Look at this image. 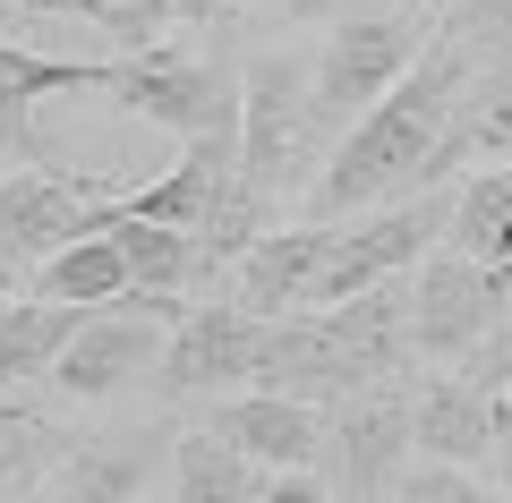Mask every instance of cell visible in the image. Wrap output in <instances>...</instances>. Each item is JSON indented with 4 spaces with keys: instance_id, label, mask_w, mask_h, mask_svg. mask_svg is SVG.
Listing matches in <instances>:
<instances>
[{
    "instance_id": "6da1fadb",
    "label": "cell",
    "mask_w": 512,
    "mask_h": 503,
    "mask_svg": "<svg viewBox=\"0 0 512 503\" xmlns=\"http://www.w3.org/2000/svg\"><path fill=\"white\" fill-rule=\"evenodd\" d=\"M470 52L478 43L461 35V18L444 9L436 35H427V52L393 77V94H376V103L342 128L325 180L308 188V222H350V214H367V205H393V188L419 197L427 162H436L461 94H470Z\"/></svg>"
},
{
    "instance_id": "7a4b0ae2",
    "label": "cell",
    "mask_w": 512,
    "mask_h": 503,
    "mask_svg": "<svg viewBox=\"0 0 512 503\" xmlns=\"http://www.w3.org/2000/svg\"><path fill=\"white\" fill-rule=\"evenodd\" d=\"M333 145L342 137H333L325 103H316V60H299V52L248 60V77H239V180L274 214L282 205H308Z\"/></svg>"
},
{
    "instance_id": "3957f363",
    "label": "cell",
    "mask_w": 512,
    "mask_h": 503,
    "mask_svg": "<svg viewBox=\"0 0 512 503\" xmlns=\"http://www.w3.org/2000/svg\"><path fill=\"white\" fill-rule=\"evenodd\" d=\"M111 103L137 111V120L171 128V137H214V128H239V77L222 69L214 52H188V43H146V52L111 60Z\"/></svg>"
},
{
    "instance_id": "277c9868",
    "label": "cell",
    "mask_w": 512,
    "mask_h": 503,
    "mask_svg": "<svg viewBox=\"0 0 512 503\" xmlns=\"http://www.w3.org/2000/svg\"><path fill=\"white\" fill-rule=\"evenodd\" d=\"M504 307H512V282L495 265H478L461 248H436L410 273V350L436 367L487 359L495 333H504Z\"/></svg>"
},
{
    "instance_id": "5b68a950",
    "label": "cell",
    "mask_w": 512,
    "mask_h": 503,
    "mask_svg": "<svg viewBox=\"0 0 512 503\" xmlns=\"http://www.w3.org/2000/svg\"><path fill=\"white\" fill-rule=\"evenodd\" d=\"M427 9L419 0H393V9H359V18L325 26V52H316V103H325L333 137L359 120L376 94H393V77L427 52Z\"/></svg>"
},
{
    "instance_id": "8992f818",
    "label": "cell",
    "mask_w": 512,
    "mask_h": 503,
    "mask_svg": "<svg viewBox=\"0 0 512 503\" xmlns=\"http://www.w3.org/2000/svg\"><path fill=\"white\" fill-rule=\"evenodd\" d=\"M265 350H274V316H248L239 299H197L180 324H171L163 393H171V401H231V393H256Z\"/></svg>"
},
{
    "instance_id": "52a82bcc",
    "label": "cell",
    "mask_w": 512,
    "mask_h": 503,
    "mask_svg": "<svg viewBox=\"0 0 512 503\" xmlns=\"http://www.w3.org/2000/svg\"><path fill=\"white\" fill-rule=\"evenodd\" d=\"M325 435H333V452H325L333 495L342 503H384L393 486H402V461L419 452L410 444V384L393 376V384H367V393L333 401Z\"/></svg>"
},
{
    "instance_id": "ba28073f",
    "label": "cell",
    "mask_w": 512,
    "mask_h": 503,
    "mask_svg": "<svg viewBox=\"0 0 512 503\" xmlns=\"http://www.w3.org/2000/svg\"><path fill=\"white\" fill-rule=\"evenodd\" d=\"M163 350H171L163 316L94 307L69 333V350L52 359V393L60 401H120V393H137V384H163Z\"/></svg>"
},
{
    "instance_id": "9c48e42d",
    "label": "cell",
    "mask_w": 512,
    "mask_h": 503,
    "mask_svg": "<svg viewBox=\"0 0 512 503\" xmlns=\"http://www.w3.org/2000/svg\"><path fill=\"white\" fill-rule=\"evenodd\" d=\"M94 197H103V188H94L86 171H60V162H18V171H0V299H9V282H18L26 265H43L60 239L86 231Z\"/></svg>"
},
{
    "instance_id": "30bf717a",
    "label": "cell",
    "mask_w": 512,
    "mask_h": 503,
    "mask_svg": "<svg viewBox=\"0 0 512 503\" xmlns=\"http://www.w3.org/2000/svg\"><path fill=\"white\" fill-rule=\"evenodd\" d=\"M171 427H103V435H69L60 469L43 478V503H137L154 495V478L171 469Z\"/></svg>"
},
{
    "instance_id": "8fae6325",
    "label": "cell",
    "mask_w": 512,
    "mask_h": 503,
    "mask_svg": "<svg viewBox=\"0 0 512 503\" xmlns=\"http://www.w3.org/2000/svg\"><path fill=\"white\" fill-rule=\"evenodd\" d=\"M504 410H512V384H495V376H427L410 393V444H419V461L470 469L495 452Z\"/></svg>"
},
{
    "instance_id": "7c38bea8",
    "label": "cell",
    "mask_w": 512,
    "mask_h": 503,
    "mask_svg": "<svg viewBox=\"0 0 512 503\" xmlns=\"http://www.w3.org/2000/svg\"><path fill=\"white\" fill-rule=\"evenodd\" d=\"M325 248H333V222H274V231L231 265V299L248 307V316H308Z\"/></svg>"
},
{
    "instance_id": "4fadbf2b",
    "label": "cell",
    "mask_w": 512,
    "mask_h": 503,
    "mask_svg": "<svg viewBox=\"0 0 512 503\" xmlns=\"http://www.w3.org/2000/svg\"><path fill=\"white\" fill-rule=\"evenodd\" d=\"M205 427H214L222 444H239L248 461H265V469H325V452H333L325 410H308V401H291V393H265V384L214 401Z\"/></svg>"
},
{
    "instance_id": "5bb4252c",
    "label": "cell",
    "mask_w": 512,
    "mask_h": 503,
    "mask_svg": "<svg viewBox=\"0 0 512 503\" xmlns=\"http://www.w3.org/2000/svg\"><path fill=\"white\" fill-rule=\"evenodd\" d=\"M103 86H111V60H43L0 35V145H9V162H43L35 145L43 94H103Z\"/></svg>"
},
{
    "instance_id": "9a60e30c",
    "label": "cell",
    "mask_w": 512,
    "mask_h": 503,
    "mask_svg": "<svg viewBox=\"0 0 512 503\" xmlns=\"http://www.w3.org/2000/svg\"><path fill=\"white\" fill-rule=\"evenodd\" d=\"M478 162H495V171H512V69L478 77L470 94H461L453 128H444L436 162H427V188L461 180V171H478Z\"/></svg>"
},
{
    "instance_id": "2e32d148",
    "label": "cell",
    "mask_w": 512,
    "mask_h": 503,
    "mask_svg": "<svg viewBox=\"0 0 512 503\" xmlns=\"http://www.w3.org/2000/svg\"><path fill=\"white\" fill-rule=\"evenodd\" d=\"M26 290L52 299V307H111V299H128V256H120V239H111L103 222H86L77 239H60V248L26 273Z\"/></svg>"
},
{
    "instance_id": "e0dca14e",
    "label": "cell",
    "mask_w": 512,
    "mask_h": 503,
    "mask_svg": "<svg viewBox=\"0 0 512 503\" xmlns=\"http://www.w3.org/2000/svg\"><path fill=\"white\" fill-rule=\"evenodd\" d=\"M265 478L274 469L248 461L239 444H222L214 427H188L171 444V495L180 503H265Z\"/></svg>"
},
{
    "instance_id": "ac0fdd59",
    "label": "cell",
    "mask_w": 512,
    "mask_h": 503,
    "mask_svg": "<svg viewBox=\"0 0 512 503\" xmlns=\"http://www.w3.org/2000/svg\"><path fill=\"white\" fill-rule=\"evenodd\" d=\"M60 452H69V435H60L52 418L0 393V495H26V486H43V478L60 469Z\"/></svg>"
},
{
    "instance_id": "d6986e66",
    "label": "cell",
    "mask_w": 512,
    "mask_h": 503,
    "mask_svg": "<svg viewBox=\"0 0 512 503\" xmlns=\"http://www.w3.org/2000/svg\"><path fill=\"white\" fill-rule=\"evenodd\" d=\"M504 222H512V171H470V180L453 188V231H444V248L478 256V265H495Z\"/></svg>"
},
{
    "instance_id": "ffe728a7",
    "label": "cell",
    "mask_w": 512,
    "mask_h": 503,
    "mask_svg": "<svg viewBox=\"0 0 512 503\" xmlns=\"http://www.w3.org/2000/svg\"><path fill=\"white\" fill-rule=\"evenodd\" d=\"M393 503H512V495L504 486H478L470 469H453V461H410L402 486H393Z\"/></svg>"
},
{
    "instance_id": "44dd1931",
    "label": "cell",
    "mask_w": 512,
    "mask_h": 503,
    "mask_svg": "<svg viewBox=\"0 0 512 503\" xmlns=\"http://www.w3.org/2000/svg\"><path fill=\"white\" fill-rule=\"evenodd\" d=\"M453 18L470 43H512V0H453Z\"/></svg>"
},
{
    "instance_id": "7402d4cb",
    "label": "cell",
    "mask_w": 512,
    "mask_h": 503,
    "mask_svg": "<svg viewBox=\"0 0 512 503\" xmlns=\"http://www.w3.org/2000/svg\"><path fill=\"white\" fill-rule=\"evenodd\" d=\"M265 503H342V495H333L325 469H274L265 478Z\"/></svg>"
},
{
    "instance_id": "603a6c76",
    "label": "cell",
    "mask_w": 512,
    "mask_h": 503,
    "mask_svg": "<svg viewBox=\"0 0 512 503\" xmlns=\"http://www.w3.org/2000/svg\"><path fill=\"white\" fill-rule=\"evenodd\" d=\"M478 376H495V384H512V333H495V350L478 359Z\"/></svg>"
},
{
    "instance_id": "cb8c5ba5",
    "label": "cell",
    "mask_w": 512,
    "mask_h": 503,
    "mask_svg": "<svg viewBox=\"0 0 512 503\" xmlns=\"http://www.w3.org/2000/svg\"><path fill=\"white\" fill-rule=\"evenodd\" d=\"M137 503H180V495H137Z\"/></svg>"
},
{
    "instance_id": "d4e9b609",
    "label": "cell",
    "mask_w": 512,
    "mask_h": 503,
    "mask_svg": "<svg viewBox=\"0 0 512 503\" xmlns=\"http://www.w3.org/2000/svg\"><path fill=\"white\" fill-rule=\"evenodd\" d=\"M0 154H9V145H0Z\"/></svg>"
}]
</instances>
